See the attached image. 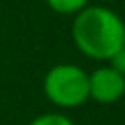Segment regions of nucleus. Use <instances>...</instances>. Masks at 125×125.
<instances>
[{"label":"nucleus","mask_w":125,"mask_h":125,"mask_svg":"<svg viewBox=\"0 0 125 125\" xmlns=\"http://www.w3.org/2000/svg\"><path fill=\"white\" fill-rule=\"evenodd\" d=\"M76 49L94 61H109L125 45V21L107 6H86L70 25Z\"/></svg>","instance_id":"f257e3e1"},{"label":"nucleus","mask_w":125,"mask_h":125,"mask_svg":"<svg viewBox=\"0 0 125 125\" xmlns=\"http://www.w3.org/2000/svg\"><path fill=\"white\" fill-rule=\"evenodd\" d=\"M45 98L62 109L80 107L90 100L88 92V72L72 62H59L47 70L43 76Z\"/></svg>","instance_id":"f03ea898"},{"label":"nucleus","mask_w":125,"mask_h":125,"mask_svg":"<svg viewBox=\"0 0 125 125\" xmlns=\"http://www.w3.org/2000/svg\"><path fill=\"white\" fill-rule=\"evenodd\" d=\"M88 92L90 100L96 104H115L125 96V76H121L109 64L98 66L96 70L88 72Z\"/></svg>","instance_id":"7ed1b4c3"},{"label":"nucleus","mask_w":125,"mask_h":125,"mask_svg":"<svg viewBox=\"0 0 125 125\" xmlns=\"http://www.w3.org/2000/svg\"><path fill=\"white\" fill-rule=\"evenodd\" d=\"M47 6L61 16H76L88 6V0H45Z\"/></svg>","instance_id":"20e7f679"},{"label":"nucleus","mask_w":125,"mask_h":125,"mask_svg":"<svg viewBox=\"0 0 125 125\" xmlns=\"http://www.w3.org/2000/svg\"><path fill=\"white\" fill-rule=\"evenodd\" d=\"M27 125H74V121L64 115V113H59V111H51V113H43V115H37L35 119H31Z\"/></svg>","instance_id":"39448f33"},{"label":"nucleus","mask_w":125,"mask_h":125,"mask_svg":"<svg viewBox=\"0 0 125 125\" xmlns=\"http://www.w3.org/2000/svg\"><path fill=\"white\" fill-rule=\"evenodd\" d=\"M107 62H109V66H111L113 70H117L121 76H125V45H123L119 51H115Z\"/></svg>","instance_id":"423d86ee"},{"label":"nucleus","mask_w":125,"mask_h":125,"mask_svg":"<svg viewBox=\"0 0 125 125\" xmlns=\"http://www.w3.org/2000/svg\"><path fill=\"white\" fill-rule=\"evenodd\" d=\"M102 2H113V0H102Z\"/></svg>","instance_id":"0eeeda50"}]
</instances>
